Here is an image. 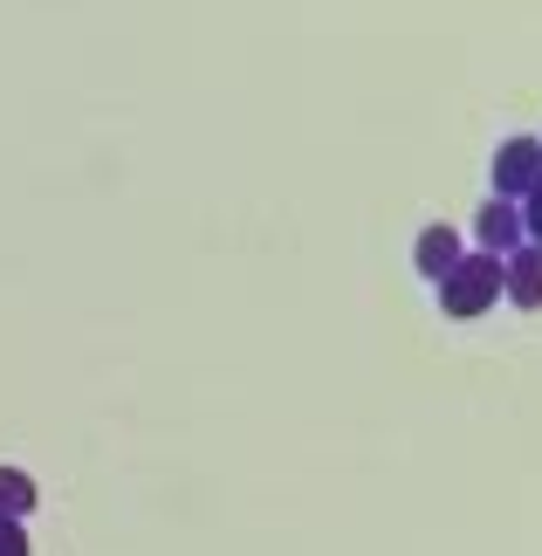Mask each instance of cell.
Masks as SVG:
<instances>
[{"mask_svg": "<svg viewBox=\"0 0 542 556\" xmlns=\"http://www.w3.org/2000/svg\"><path fill=\"white\" fill-rule=\"evenodd\" d=\"M432 289H440V316H446V324H474V316H488L494 303H502V254H481V248H474Z\"/></svg>", "mask_w": 542, "mask_h": 556, "instance_id": "cell-1", "label": "cell"}, {"mask_svg": "<svg viewBox=\"0 0 542 556\" xmlns=\"http://www.w3.org/2000/svg\"><path fill=\"white\" fill-rule=\"evenodd\" d=\"M474 241H481V254H515L522 248V206L515 200H481V213H474Z\"/></svg>", "mask_w": 542, "mask_h": 556, "instance_id": "cell-3", "label": "cell"}, {"mask_svg": "<svg viewBox=\"0 0 542 556\" xmlns=\"http://www.w3.org/2000/svg\"><path fill=\"white\" fill-rule=\"evenodd\" d=\"M0 556H28V529L14 516H0Z\"/></svg>", "mask_w": 542, "mask_h": 556, "instance_id": "cell-8", "label": "cell"}, {"mask_svg": "<svg viewBox=\"0 0 542 556\" xmlns=\"http://www.w3.org/2000/svg\"><path fill=\"white\" fill-rule=\"evenodd\" d=\"M35 475H21V467H0V516H14V522H28L35 516Z\"/></svg>", "mask_w": 542, "mask_h": 556, "instance_id": "cell-6", "label": "cell"}, {"mask_svg": "<svg viewBox=\"0 0 542 556\" xmlns=\"http://www.w3.org/2000/svg\"><path fill=\"white\" fill-rule=\"evenodd\" d=\"M522 241H529V248H542V179H535V192L522 200Z\"/></svg>", "mask_w": 542, "mask_h": 556, "instance_id": "cell-7", "label": "cell"}, {"mask_svg": "<svg viewBox=\"0 0 542 556\" xmlns=\"http://www.w3.org/2000/svg\"><path fill=\"white\" fill-rule=\"evenodd\" d=\"M467 254V241H461V227H446V220H432V227H419V241H412V268L426 275V282H440V275L453 268Z\"/></svg>", "mask_w": 542, "mask_h": 556, "instance_id": "cell-4", "label": "cell"}, {"mask_svg": "<svg viewBox=\"0 0 542 556\" xmlns=\"http://www.w3.org/2000/svg\"><path fill=\"white\" fill-rule=\"evenodd\" d=\"M488 179H494V200H515L522 206L535 179H542V138H502L488 159Z\"/></svg>", "mask_w": 542, "mask_h": 556, "instance_id": "cell-2", "label": "cell"}, {"mask_svg": "<svg viewBox=\"0 0 542 556\" xmlns=\"http://www.w3.org/2000/svg\"><path fill=\"white\" fill-rule=\"evenodd\" d=\"M502 295L515 309H542V248H515V254H502Z\"/></svg>", "mask_w": 542, "mask_h": 556, "instance_id": "cell-5", "label": "cell"}]
</instances>
